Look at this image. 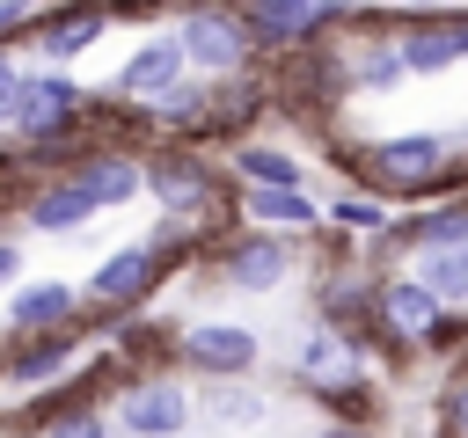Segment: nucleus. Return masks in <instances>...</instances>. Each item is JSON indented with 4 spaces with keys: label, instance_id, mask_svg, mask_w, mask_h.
<instances>
[{
    "label": "nucleus",
    "instance_id": "1",
    "mask_svg": "<svg viewBox=\"0 0 468 438\" xmlns=\"http://www.w3.org/2000/svg\"><path fill=\"white\" fill-rule=\"evenodd\" d=\"M344 168L373 197H439V190H461L468 182V168L453 161V139H439V131H395V139L351 146Z\"/></svg>",
    "mask_w": 468,
    "mask_h": 438
},
{
    "label": "nucleus",
    "instance_id": "2",
    "mask_svg": "<svg viewBox=\"0 0 468 438\" xmlns=\"http://www.w3.org/2000/svg\"><path fill=\"white\" fill-rule=\"evenodd\" d=\"M176 44L190 58V73L205 80H234L256 66V29L241 22L234 0H183L176 7Z\"/></svg>",
    "mask_w": 468,
    "mask_h": 438
},
{
    "label": "nucleus",
    "instance_id": "3",
    "mask_svg": "<svg viewBox=\"0 0 468 438\" xmlns=\"http://www.w3.org/2000/svg\"><path fill=\"white\" fill-rule=\"evenodd\" d=\"M241 22L256 29V51H300L322 44L329 29H351V0H234Z\"/></svg>",
    "mask_w": 468,
    "mask_h": 438
},
{
    "label": "nucleus",
    "instance_id": "4",
    "mask_svg": "<svg viewBox=\"0 0 468 438\" xmlns=\"http://www.w3.org/2000/svg\"><path fill=\"white\" fill-rule=\"evenodd\" d=\"M7 131L15 139H80V131H95V117H88V95L58 66H44V73H22V102H15Z\"/></svg>",
    "mask_w": 468,
    "mask_h": 438
},
{
    "label": "nucleus",
    "instance_id": "5",
    "mask_svg": "<svg viewBox=\"0 0 468 438\" xmlns=\"http://www.w3.org/2000/svg\"><path fill=\"white\" fill-rule=\"evenodd\" d=\"M190 387L183 380H168V372H132L124 387H117V409H110V423L124 431V438H183L190 431Z\"/></svg>",
    "mask_w": 468,
    "mask_h": 438
},
{
    "label": "nucleus",
    "instance_id": "6",
    "mask_svg": "<svg viewBox=\"0 0 468 438\" xmlns=\"http://www.w3.org/2000/svg\"><path fill=\"white\" fill-rule=\"evenodd\" d=\"M292 263H300L292 234H271V226H234V234L212 248V270H219V285H234V292H271V285L292 277Z\"/></svg>",
    "mask_w": 468,
    "mask_h": 438
},
{
    "label": "nucleus",
    "instance_id": "7",
    "mask_svg": "<svg viewBox=\"0 0 468 438\" xmlns=\"http://www.w3.org/2000/svg\"><path fill=\"white\" fill-rule=\"evenodd\" d=\"M161 277H168L161 256H154L146 241H124V248H110V256L88 270V292H80V299L102 307V314H139V307L161 292Z\"/></svg>",
    "mask_w": 468,
    "mask_h": 438
},
{
    "label": "nucleus",
    "instance_id": "8",
    "mask_svg": "<svg viewBox=\"0 0 468 438\" xmlns=\"http://www.w3.org/2000/svg\"><path fill=\"white\" fill-rule=\"evenodd\" d=\"M256 358H263V343L241 321H197V328L176 336V365L197 372V380H249Z\"/></svg>",
    "mask_w": 468,
    "mask_h": 438
},
{
    "label": "nucleus",
    "instance_id": "9",
    "mask_svg": "<svg viewBox=\"0 0 468 438\" xmlns=\"http://www.w3.org/2000/svg\"><path fill=\"white\" fill-rule=\"evenodd\" d=\"M102 36H110V0H44L37 22H29V44H37L44 66H66Z\"/></svg>",
    "mask_w": 468,
    "mask_h": 438
},
{
    "label": "nucleus",
    "instance_id": "10",
    "mask_svg": "<svg viewBox=\"0 0 468 438\" xmlns=\"http://www.w3.org/2000/svg\"><path fill=\"white\" fill-rule=\"evenodd\" d=\"M183 73H190V58H183V44H176V29H168V36H146V44H132V58L117 66L110 95H117V102H161V95H168Z\"/></svg>",
    "mask_w": 468,
    "mask_h": 438
},
{
    "label": "nucleus",
    "instance_id": "11",
    "mask_svg": "<svg viewBox=\"0 0 468 438\" xmlns=\"http://www.w3.org/2000/svg\"><path fill=\"white\" fill-rule=\"evenodd\" d=\"M66 175H73V182H80L102 212H117V204H132V197L146 190V161H139L132 146H102V139H95V146H88Z\"/></svg>",
    "mask_w": 468,
    "mask_h": 438
},
{
    "label": "nucleus",
    "instance_id": "12",
    "mask_svg": "<svg viewBox=\"0 0 468 438\" xmlns=\"http://www.w3.org/2000/svg\"><path fill=\"white\" fill-rule=\"evenodd\" d=\"M395 44H402L410 80H431V73L461 66V7H446V15H402Z\"/></svg>",
    "mask_w": 468,
    "mask_h": 438
},
{
    "label": "nucleus",
    "instance_id": "13",
    "mask_svg": "<svg viewBox=\"0 0 468 438\" xmlns=\"http://www.w3.org/2000/svg\"><path fill=\"white\" fill-rule=\"evenodd\" d=\"M73 350H80V321H73V328H44V336H7L0 380H7V387H44V380H58V372L73 365Z\"/></svg>",
    "mask_w": 468,
    "mask_h": 438
},
{
    "label": "nucleus",
    "instance_id": "14",
    "mask_svg": "<svg viewBox=\"0 0 468 438\" xmlns=\"http://www.w3.org/2000/svg\"><path fill=\"white\" fill-rule=\"evenodd\" d=\"M73 321H80V285L37 277V285L7 292V328L15 336H44V328H73Z\"/></svg>",
    "mask_w": 468,
    "mask_h": 438
},
{
    "label": "nucleus",
    "instance_id": "15",
    "mask_svg": "<svg viewBox=\"0 0 468 438\" xmlns=\"http://www.w3.org/2000/svg\"><path fill=\"white\" fill-rule=\"evenodd\" d=\"M95 212H102V204H95L73 175H44L37 190H22V219H29L37 234H80Z\"/></svg>",
    "mask_w": 468,
    "mask_h": 438
},
{
    "label": "nucleus",
    "instance_id": "16",
    "mask_svg": "<svg viewBox=\"0 0 468 438\" xmlns=\"http://www.w3.org/2000/svg\"><path fill=\"white\" fill-rule=\"evenodd\" d=\"M241 219L249 226H271V234H322V204L307 190H263V182H241Z\"/></svg>",
    "mask_w": 468,
    "mask_h": 438
},
{
    "label": "nucleus",
    "instance_id": "17",
    "mask_svg": "<svg viewBox=\"0 0 468 438\" xmlns=\"http://www.w3.org/2000/svg\"><path fill=\"white\" fill-rule=\"evenodd\" d=\"M351 372H366V350L358 343H344L329 321H314V336L300 343V358H292V380L314 394V387H336V380H351Z\"/></svg>",
    "mask_w": 468,
    "mask_h": 438
},
{
    "label": "nucleus",
    "instance_id": "18",
    "mask_svg": "<svg viewBox=\"0 0 468 438\" xmlns=\"http://www.w3.org/2000/svg\"><path fill=\"white\" fill-rule=\"evenodd\" d=\"M212 88H219V80L183 73V80L154 102V124H161V131H176L183 146H205V124H212Z\"/></svg>",
    "mask_w": 468,
    "mask_h": 438
},
{
    "label": "nucleus",
    "instance_id": "19",
    "mask_svg": "<svg viewBox=\"0 0 468 438\" xmlns=\"http://www.w3.org/2000/svg\"><path fill=\"white\" fill-rule=\"evenodd\" d=\"M263 102H271V88H263L256 73H234V80H219V88H212V124H205V139H227V146H241V139H249V124L263 117Z\"/></svg>",
    "mask_w": 468,
    "mask_h": 438
},
{
    "label": "nucleus",
    "instance_id": "20",
    "mask_svg": "<svg viewBox=\"0 0 468 438\" xmlns=\"http://www.w3.org/2000/svg\"><path fill=\"white\" fill-rule=\"evenodd\" d=\"M227 175L234 182H263V190H307V161L292 146H263V139H241L227 153Z\"/></svg>",
    "mask_w": 468,
    "mask_h": 438
},
{
    "label": "nucleus",
    "instance_id": "21",
    "mask_svg": "<svg viewBox=\"0 0 468 438\" xmlns=\"http://www.w3.org/2000/svg\"><path fill=\"white\" fill-rule=\"evenodd\" d=\"M176 336H183V328H168V321H146V314H117V321H110V350H117L132 372H146V365L176 358Z\"/></svg>",
    "mask_w": 468,
    "mask_h": 438
},
{
    "label": "nucleus",
    "instance_id": "22",
    "mask_svg": "<svg viewBox=\"0 0 468 438\" xmlns=\"http://www.w3.org/2000/svg\"><path fill=\"white\" fill-rule=\"evenodd\" d=\"M410 277H424V285L439 292V307H453V314H468V241H453V248H424V256H410Z\"/></svg>",
    "mask_w": 468,
    "mask_h": 438
},
{
    "label": "nucleus",
    "instance_id": "23",
    "mask_svg": "<svg viewBox=\"0 0 468 438\" xmlns=\"http://www.w3.org/2000/svg\"><path fill=\"white\" fill-rule=\"evenodd\" d=\"M314 402H329V423H373L380 387H373V372H351V380H336V387H314Z\"/></svg>",
    "mask_w": 468,
    "mask_h": 438
},
{
    "label": "nucleus",
    "instance_id": "24",
    "mask_svg": "<svg viewBox=\"0 0 468 438\" xmlns=\"http://www.w3.org/2000/svg\"><path fill=\"white\" fill-rule=\"evenodd\" d=\"M205 416L212 423H263V394L256 387H241V380H205Z\"/></svg>",
    "mask_w": 468,
    "mask_h": 438
},
{
    "label": "nucleus",
    "instance_id": "25",
    "mask_svg": "<svg viewBox=\"0 0 468 438\" xmlns=\"http://www.w3.org/2000/svg\"><path fill=\"white\" fill-rule=\"evenodd\" d=\"M117 423H110V409L102 402H66V409H51L44 423H37V438H110Z\"/></svg>",
    "mask_w": 468,
    "mask_h": 438
},
{
    "label": "nucleus",
    "instance_id": "26",
    "mask_svg": "<svg viewBox=\"0 0 468 438\" xmlns=\"http://www.w3.org/2000/svg\"><path fill=\"white\" fill-rule=\"evenodd\" d=\"M329 226H344V234H380L388 226V197H373V190H344L336 204H329Z\"/></svg>",
    "mask_w": 468,
    "mask_h": 438
},
{
    "label": "nucleus",
    "instance_id": "27",
    "mask_svg": "<svg viewBox=\"0 0 468 438\" xmlns=\"http://www.w3.org/2000/svg\"><path fill=\"white\" fill-rule=\"evenodd\" d=\"M439 431H446V438H468V372L446 380V394H439Z\"/></svg>",
    "mask_w": 468,
    "mask_h": 438
},
{
    "label": "nucleus",
    "instance_id": "28",
    "mask_svg": "<svg viewBox=\"0 0 468 438\" xmlns=\"http://www.w3.org/2000/svg\"><path fill=\"white\" fill-rule=\"evenodd\" d=\"M161 15H176V0H110V22H161Z\"/></svg>",
    "mask_w": 468,
    "mask_h": 438
},
{
    "label": "nucleus",
    "instance_id": "29",
    "mask_svg": "<svg viewBox=\"0 0 468 438\" xmlns=\"http://www.w3.org/2000/svg\"><path fill=\"white\" fill-rule=\"evenodd\" d=\"M15 102H22V66H15V51L0 44V124L15 117Z\"/></svg>",
    "mask_w": 468,
    "mask_h": 438
},
{
    "label": "nucleus",
    "instance_id": "30",
    "mask_svg": "<svg viewBox=\"0 0 468 438\" xmlns=\"http://www.w3.org/2000/svg\"><path fill=\"white\" fill-rule=\"evenodd\" d=\"M29 22H37L29 0H0V44H7V36H29Z\"/></svg>",
    "mask_w": 468,
    "mask_h": 438
},
{
    "label": "nucleus",
    "instance_id": "31",
    "mask_svg": "<svg viewBox=\"0 0 468 438\" xmlns=\"http://www.w3.org/2000/svg\"><path fill=\"white\" fill-rule=\"evenodd\" d=\"M15 277H22V241L0 234V292H15Z\"/></svg>",
    "mask_w": 468,
    "mask_h": 438
},
{
    "label": "nucleus",
    "instance_id": "32",
    "mask_svg": "<svg viewBox=\"0 0 468 438\" xmlns=\"http://www.w3.org/2000/svg\"><path fill=\"white\" fill-rule=\"evenodd\" d=\"M322 438H380L373 423H322Z\"/></svg>",
    "mask_w": 468,
    "mask_h": 438
},
{
    "label": "nucleus",
    "instance_id": "33",
    "mask_svg": "<svg viewBox=\"0 0 468 438\" xmlns=\"http://www.w3.org/2000/svg\"><path fill=\"white\" fill-rule=\"evenodd\" d=\"M388 7H402V15H446L453 0H388Z\"/></svg>",
    "mask_w": 468,
    "mask_h": 438
},
{
    "label": "nucleus",
    "instance_id": "34",
    "mask_svg": "<svg viewBox=\"0 0 468 438\" xmlns=\"http://www.w3.org/2000/svg\"><path fill=\"white\" fill-rule=\"evenodd\" d=\"M461 58H468V7H461Z\"/></svg>",
    "mask_w": 468,
    "mask_h": 438
},
{
    "label": "nucleus",
    "instance_id": "35",
    "mask_svg": "<svg viewBox=\"0 0 468 438\" xmlns=\"http://www.w3.org/2000/svg\"><path fill=\"white\" fill-rule=\"evenodd\" d=\"M461 146H468V124H461Z\"/></svg>",
    "mask_w": 468,
    "mask_h": 438
},
{
    "label": "nucleus",
    "instance_id": "36",
    "mask_svg": "<svg viewBox=\"0 0 468 438\" xmlns=\"http://www.w3.org/2000/svg\"><path fill=\"white\" fill-rule=\"evenodd\" d=\"M29 7H44V0H29Z\"/></svg>",
    "mask_w": 468,
    "mask_h": 438
}]
</instances>
